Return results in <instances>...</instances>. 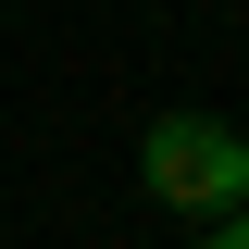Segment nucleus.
I'll return each instance as SVG.
<instances>
[{
    "instance_id": "1",
    "label": "nucleus",
    "mask_w": 249,
    "mask_h": 249,
    "mask_svg": "<svg viewBox=\"0 0 249 249\" xmlns=\"http://www.w3.org/2000/svg\"><path fill=\"white\" fill-rule=\"evenodd\" d=\"M137 162H150V199H175V212H224V199H237V175H249V150L224 137L212 112H162Z\"/></svg>"
},
{
    "instance_id": "2",
    "label": "nucleus",
    "mask_w": 249,
    "mask_h": 249,
    "mask_svg": "<svg viewBox=\"0 0 249 249\" xmlns=\"http://www.w3.org/2000/svg\"><path fill=\"white\" fill-rule=\"evenodd\" d=\"M199 249H249V224H212V237H199Z\"/></svg>"
}]
</instances>
